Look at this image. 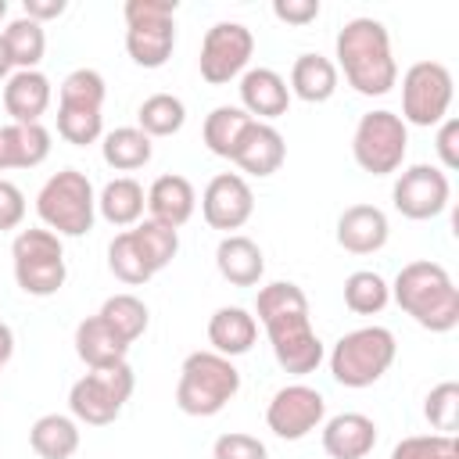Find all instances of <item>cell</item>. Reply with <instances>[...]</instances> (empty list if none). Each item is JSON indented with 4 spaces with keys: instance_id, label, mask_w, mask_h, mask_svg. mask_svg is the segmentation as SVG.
Returning a JSON list of instances; mask_svg holds the SVG:
<instances>
[{
    "instance_id": "1",
    "label": "cell",
    "mask_w": 459,
    "mask_h": 459,
    "mask_svg": "<svg viewBox=\"0 0 459 459\" xmlns=\"http://www.w3.org/2000/svg\"><path fill=\"white\" fill-rule=\"evenodd\" d=\"M255 316L265 326L269 344H273V359L280 362L283 373L305 377V373L319 369L326 351H323L319 333L312 330L308 298L298 283H290V280L265 283L255 298Z\"/></svg>"
},
{
    "instance_id": "2",
    "label": "cell",
    "mask_w": 459,
    "mask_h": 459,
    "mask_svg": "<svg viewBox=\"0 0 459 459\" xmlns=\"http://www.w3.org/2000/svg\"><path fill=\"white\" fill-rule=\"evenodd\" d=\"M337 65L348 86L362 97H384L398 82V65L391 54V36L377 18H351L333 39Z\"/></svg>"
},
{
    "instance_id": "3",
    "label": "cell",
    "mask_w": 459,
    "mask_h": 459,
    "mask_svg": "<svg viewBox=\"0 0 459 459\" xmlns=\"http://www.w3.org/2000/svg\"><path fill=\"white\" fill-rule=\"evenodd\" d=\"M391 298L405 316H412V323L430 333H448L459 323V287L441 262L416 258L402 265L391 283Z\"/></svg>"
},
{
    "instance_id": "4",
    "label": "cell",
    "mask_w": 459,
    "mask_h": 459,
    "mask_svg": "<svg viewBox=\"0 0 459 459\" xmlns=\"http://www.w3.org/2000/svg\"><path fill=\"white\" fill-rule=\"evenodd\" d=\"M240 391V373L233 359L219 351H190L179 366V384H176V405L186 416H215L222 412L233 394Z\"/></svg>"
},
{
    "instance_id": "5",
    "label": "cell",
    "mask_w": 459,
    "mask_h": 459,
    "mask_svg": "<svg viewBox=\"0 0 459 459\" xmlns=\"http://www.w3.org/2000/svg\"><path fill=\"white\" fill-rule=\"evenodd\" d=\"M36 215L57 237L90 233L93 219H97V194H93L90 176L79 172V169L54 172L36 194Z\"/></svg>"
},
{
    "instance_id": "6",
    "label": "cell",
    "mask_w": 459,
    "mask_h": 459,
    "mask_svg": "<svg viewBox=\"0 0 459 459\" xmlns=\"http://www.w3.org/2000/svg\"><path fill=\"white\" fill-rule=\"evenodd\" d=\"M398 355V341L387 326H359L348 330L330 348V373L341 387H369L377 384Z\"/></svg>"
},
{
    "instance_id": "7",
    "label": "cell",
    "mask_w": 459,
    "mask_h": 459,
    "mask_svg": "<svg viewBox=\"0 0 459 459\" xmlns=\"http://www.w3.org/2000/svg\"><path fill=\"white\" fill-rule=\"evenodd\" d=\"M11 265H14V280L25 294L32 298H50L65 287L68 265H65V247L61 237L50 233L47 226L36 230H22L11 244Z\"/></svg>"
},
{
    "instance_id": "8",
    "label": "cell",
    "mask_w": 459,
    "mask_h": 459,
    "mask_svg": "<svg viewBox=\"0 0 459 459\" xmlns=\"http://www.w3.org/2000/svg\"><path fill=\"white\" fill-rule=\"evenodd\" d=\"M176 0H129L126 14V50L140 68H161L176 47Z\"/></svg>"
},
{
    "instance_id": "9",
    "label": "cell",
    "mask_w": 459,
    "mask_h": 459,
    "mask_svg": "<svg viewBox=\"0 0 459 459\" xmlns=\"http://www.w3.org/2000/svg\"><path fill=\"white\" fill-rule=\"evenodd\" d=\"M133 387H136V377H133V366L129 362L108 366V369H90L68 391L72 420H79L86 427H108V423H115L122 416Z\"/></svg>"
},
{
    "instance_id": "10",
    "label": "cell",
    "mask_w": 459,
    "mask_h": 459,
    "mask_svg": "<svg viewBox=\"0 0 459 459\" xmlns=\"http://www.w3.org/2000/svg\"><path fill=\"white\" fill-rule=\"evenodd\" d=\"M409 151V126L394 111H366L351 133V158L369 176H391Z\"/></svg>"
},
{
    "instance_id": "11",
    "label": "cell",
    "mask_w": 459,
    "mask_h": 459,
    "mask_svg": "<svg viewBox=\"0 0 459 459\" xmlns=\"http://www.w3.org/2000/svg\"><path fill=\"white\" fill-rule=\"evenodd\" d=\"M452 108V72L441 61H416L402 75V122L441 126Z\"/></svg>"
},
{
    "instance_id": "12",
    "label": "cell",
    "mask_w": 459,
    "mask_h": 459,
    "mask_svg": "<svg viewBox=\"0 0 459 459\" xmlns=\"http://www.w3.org/2000/svg\"><path fill=\"white\" fill-rule=\"evenodd\" d=\"M251 54H255V36H251L247 25L215 22L204 32V43H201V57H197L201 79L212 82V86H226L230 79H237L247 68Z\"/></svg>"
},
{
    "instance_id": "13",
    "label": "cell",
    "mask_w": 459,
    "mask_h": 459,
    "mask_svg": "<svg viewBox=\"0 0 459 459\" xmlns=\"http://www.w3.org/2000/svg\"><path fill=\"white\" fill-rule=\"evenodd\" d=\"M326 420V398L308 384L280 387L265 405V427L283 441H301Z\"/></svg>"
},
{
    "instance_id": "14",
    "label": "cell",
    "mask_w": 459,
    "mask_h": 459,
    "mask_svg": "<svg viewBox=\"0 0 459 459\" xmlns=\"http://www.w3.org/2000/svg\"><path fill=\"white\" fill-rule=\"evenodd\" d=\"M394 208L412 219V222H423V219H434L448 208V197H452V186H448V176L437 169V165H409L398 179H394Z\"/></svg>"
},
{
    "instance_id": "15",
    "label": "cell",
    "mask_w": 459,
    "mask_h": 459,
    "mask_svg": "<svg viewBox=\"0 0 459 459\" xmlns=\"http://www.w3.org/2000/svg\"><path fill=\"white\" fill-rule=\"evenodd\" d=\"M251 212H255V194L240 172H219L208 179L201 194V215L212 230H222L230 237L251 219Z\"/></svg>"
},
{
    "instance_id": "16",
    "label": "cell",
    "mask_w": 459,
    "mask_h": 459,
    "mask_svg": "<svg viewBox=\"0 0 459 459\" xmlns=\"http://www.w3.org/2000/svg\"><path fill=\"white\" fill-rule=\"evenodd\" d=\"M283 158H287L283 133H280L273 122H251V126H247V133H244V140H240V147L233 151V158H230V161H233L240 172L265 179V176L280 172Z\"/></svg>"
},
{
    "instance_id": "17",
    "label": "cell",
    "mask_w": 459,
    "mask_h": 459,
    "mask_svg": "<svg viewBox=\"0 0 459 459\" xmlns=\"http://www.w3.org/2000/svg\"><path fill=\"white\" fill-rule=\"evenodd\" d=\"M240 108L255 122H273V118L287 115V108H290L287 79L273 68H247L240 75Z\"/></svg>"
},
{
    "instance_id": "18",
    "label": "cell",
    "mask_w": 459,
    "mask_h": 459,
    "mask_svg": "<svg viewBox=\"0 0 459 459\" xmlns=\"http://www.w3.org/2000/svg\"><path fill=\"white\" fill-rule=\"evenodd\" d=\"M377 448V423L366 412H337L323 420V452L330 459H366Z\"/></svg>"
},
{
    "instance_id": "19",
    "label": "cell",
    "mask_w": 459,
    "mask_h": 459,
    "mask_svg": "<svg viewBox=\"0 0 459 459\" xmlns=\"http://www.w3.org/2000/svg\"><path fill=\"white\" fill-rule=\"evenodd\" d=\"M50 100H54V86L39 68L11 72V79L4 82V111L11 115V122H22V126L39 122Z\"/></svg>"
},
{
    "instance_id": "20",
    "label": "cell",
    "mask_w": 459,
    "mask_h": 459,
    "mask_svg": "<svg viewBox=\"0 0 459 459\" xmlns=\"http://www.w3.org/2000/svg\"><path fill=\"white\" fill-rule=\"evenodd\" d=\"M387 215L377 204H351L337 219V244L351 255H373L387 244Z\"/></svg>"
},
{
    "instance_id": "21",
    "label": "cell",
    "mask_w": 459,
    "mask_h": 459,
    "mask_svg": "<svg viewBox=\"0 0 459 459\" xmlns=\"http://www.w3.org/2000/svg\"><path fill=\"white\" fill-rule=\"evenodd\" d=\"M197 208V194H194V183L179 172H165L151 183L147 190V212L154 222L169 226V230H179Z\"/></svg>"
},
{
    "instance_id": "22",
    "label": "cell",
    "mask_w": 459,
    "mask_h": 459,
    "mask_svg": "<svg viewBox=\"0 0 459 459\" xmlns=\"http://www.w3.org/2000/svg\"><path fill=\"white\" fill-rule=\"evenodd\" d=\"M258 341V319L240 308V305H222L212 312L208 319V344L212 351L233 359V355H247Z\"/></svg>"
},
{
    "instance_id": "23",
    "label": "cell",
    "mask_w": 459,
    "mask_h": 459,
    "mask_svg": "<svg viewBox=\"0 0 459 459\" xmlns=\"http://www.w3.org/2000/svg\"><path fill=\"white\" fill-rule=\"evenodd\" d=\"M215 269L233 287H255L262 280V273H265V255L251 237L230 233L215 247Z\"/></svg>"
},
{
    "instance_id": "24",
    "label": "cell",
    "mask_w": 459,
    "mask_h": 459,
    "mask_svg": "<svg viewBox=\"0 0 459 459\" xmlns=\"http://www.w3.org/2000/svg\"><path fill=\"white\" fill-rule=\"evenodd\" d=\"M50 154V129L32 122V126H22V122H11L0 129V172L7 169H36L43 165Z\"/></svg>"
},
{
    "instance_id": "25",
    "label": "cell",
    "mask_w": 459,
    "mask_h": 459,
    "mask_svg": "<svg viewBox=\"0 0 459 459\" xmlns=\"http://www.w3.org/2000/svg\"><path fill=\"white\" fill-rule=\"evenodd\" d=\"M126 351H129V344H126L100 316H86V319L75 326V355H79L90 369H108V366L126 362Z\"/></svg>"
},
{
    "instance_id": "26",
    "label": "cell",
    "mask_w": 459,
    "mask_h": 459,
    "mask_svg": "<svg viewBox=\"0 0 459 459\" xmlns=\"http://www.w3.org/2000/svg\"><path fill=\"white\" fill-rule=\"evenodd\" d=\"M287 90L305 104H323L337 93V65L323 54H301L290 65V86Z\"/></svg>"
},
{
    "instance_id": "27",
    "label": "cell",
    "mask_w": 459,
    "mask_h": 459,
    "mask_svg": "<svg viewBox=\"0 0 459 459\" xmlns=\"http://www.w3.org/2000/svg\"><path fill=\"white\" fill-rule=\"evenodd\" d=\"M143 208H147V194H143V186H140L133 176H115V179L104 183V190L97 194V212H100L111 226H118V230L136 226V222L143 219Z\"/></svg>"
},
{
    "instance_id": "28",
    "label": "cell",
    "mask_w": 459,
    "mask_h": 459,
    "mask_svg": "<svg viewBox=\"0 0 459 459\" xmlns=\"http://www.w3.org/2000/svg\"><path fill=\"white\" fill-rule=\"evenodd\" d=\"M29 445L39 459H72L79 452V423L65 412H47L29 427Z\"/></svg>"
},
{
    "instance_id": "29",
    "label": "cell",
    "mask_w": 459,
    "mask_h": 459,
    "mask_svg": "<svg viewBox=\"0 0 459 459\" xmlns=\"http://www.w3.org/2000/svg\"><path fill=\"white\" fill-rule=\"evenodd\" d=\"M251 122L255 118L244 108H237V104L212 108L208 118H204V129H201L204 133V147L212 154H219V158H233V151L240 147V140H244V133H247Z\"/></svg>"
},
{
    "instance_id": "30",
    "label": "cell",
    "mask_w": 459,
    "mask_h": 459,
    "mask_svg": "<svg viewBox=\"0 0 459 459\" xmlns=\"http://www.w3.org/2000/svg\"><path fill=\"white\" fill-rule=\"evenodd\" d=\"M100 154L115 172H133L143 169L154 154V143L147 133H140L136 126H118L111 133L100 136Z\"/></svg>"
},
{
    "instance_id": "31",
    "label": "cell",
    "mask_w": 459,
    "mask_h": 459,
    "mask_svg": "<svg viewBox=\"0 0 459 459\" xmlns=\"http://www.w3.org/2000/svg\"><path fill=\"white\" fill-rule=\"evenodd\" d=\"M129 237H133V244H136V251H140V258H143V265L151 273H161L179 251V230H169V226H161L154 219L136 222L129 230Z\"/></svg>"
},
{
    "instance_id": "32",
    "label": "cell",
    "mask_w": 459,
    "mask_h": 459,
    "mask_svg": "<svg viewBox=\"0 0 459 459\" xmlns=\"http://www.w3.org/2000/svg\"><path fill=\"white\" fill-rule=\"evenodd\" d=\"M4 43H7V54H11V65L18 72H32L39 61H43V50H47V32L39 22L32 18H14L7 22L4 29Z\"/></svg>"
},
{
    "instance_id": "33",
    "label": "cell",
    "mask_w": 459,
    "mask_h": 459,
    "mask_svg": "<svg viewBox=\"0 0 459 459\" xmlns=\"http://www.w3.org/2000/svg\"><path fill=\"white\" fill-rule=\"evenodd\" d=\"M186 122V104L172 93H151L140 108H136V129L147 133L151 140L154 136H172L179 133Z\"/></svg>"
},
{
    "instance_id": "34",
    "label": "cell",
    "mask_w": 459,
    "mask_h": 459,
    "mask_svg": "<svg viewBox=\"0 0 459 459\" xmlns=\"http://www.w3.org/2000/svg\"><path fill=\"white\" fill-rule=\"evenodd\" d=\"M391 301V283L373 273V269H359L344 280V305L355 312V316H377L384 312Z\"/></svg>"
},
{
    "instance_id": "35",
    "label": "cell",
    "mask_w": 459,
    "mask_h": 459,
    "mask_svg": "<svg viewBox=\"0 0 459 459\" xmlns=\"http://www.w3.org/2000/svg\"><path fill=\"white\" fill-rule=\"evenodd\" d=\"M126 344H133L136 337H143V330H147V323H151V312H147V305L136 298V294H111L104 305H100V312H97Z\"/></svg>"
},
{
    "instance_id": "36",
    "label": "cell",
    "mask_w": 459,
    "mask_h": 459,
    "mask_svg": "<svg viewBox=\"0 0 459 459\" xmlns=\"http://www.w3.org/2000/svg\"><path fill=\"white\" fill-rule=\"evenodd\" d=\"M104 97H108V86H104V75L97 68H75L65 75L61 90H57V104L61 108H93L100 111L104 108Z\"/></svg>"
},
{
    "instance_id": "37",
    "label": "cell",
    "mask_w": 459,
    "mask_h": 459,
    "mask_svg": "<svg viewBox=\"0 0 459 459\" xmlns=\"http://www.w3.org/2000/svg\"><path fill=\"white\" fill-rule=\"evenodd\" d=\"M57 136L72 147L97 143L104 136V115L93 108H61L57 104Z\"/></svg>"
},
{
    "instance_id": "38",
    "label": "cell",
    "mask_w": 459,
    "mask_h": 459,
    "mask_svg": "<svg viewBox=\"0 0 459 459\" xmlns=\"http://www.w3.org/2000/svg\"><path fill=\"white\" fill-rule=\"evenodd\" d=\"M108 269L115 273V280H122V283H129V287H140V283H147V280L154 276V273L143 265V258H140V251H136L129 230L115 233V240L108 244Z\"/></svg>"
},
{
    "instance_id": "39",
    "label": "cell",
    "mask_w": 459,
    "mask_h": 459,
    "mask_svg": "<svg viewBox=\"0 0 459 459\" xmlns=\"http://www.w3.org/2000/svg\"><path fill=\"white\" fill-rule=\"evenodd\" d=\"M423 416L437 434H452L459 423V384L441 380L437 387H430V394L423 402Z\"/></svg>"
},
{
    "instance_id": "40",
    "label": "cell",
    "mask_w": 459,
    "mask_h": 459,
    "mask_svg": "<svg viewBox=\"0 0 459 459\" xmlns=\"http://www.w3.org/2000/svg\"><path fill=\"white\" fill-rule=\"evenodd\" d=\"M391 459H459L455 434H412L391 448Z\"/></svg>"
},
{
    "instance_id": "41",
    "label": "cell",
    "mask_w": 459,
    "mask_h": 459,
    "mask_svg": "<svg viewBox=\"0 0 459 459\" xmlns=\"http://www.w3.org/2000/svg\"><path fill=\"white\" fill-rule=\"evenodd\" d=\"M212 459H269V452H265V445L255 434L230 430V434H219L215 437Z\"/></svg>"
},
{
    "instance_id": "42",
    "label": "cell",
    "mask_w": 459,
    "mask_h": 459,
    "mask_svg": "<svg viewBox=\"0 0 459 459\" xmlns=\"http://www.w3.org/2000/svg\"><path fill=\"white\" fill-rule=\"evenodd\" d=\"M22 219H25V194L11 179H0V233L18 230Z\"/></svg>"
},
{
    "instance_id": "43",
    "label": "cell",
    "mask_w": 459,
    "mask_h": 459,
    "mask_svg": "<svg viewBox=\"0 0 459 459\" xmlns=\"http://www.w3.org/2000/svg\"><path fill=\"white\" fill-rule=\"evenodd\" d=\"M273 14L287 25H308L319 18V0H276Z\"/></svg>"
},
{
    "instance_id": "44",
    "label": "cell",
    "mask_w": 459,
    "mask_h": 459,
    "mask_svg": "<svg viewBox=\"0 0 459 459\" xmlns=\"http://www.w3.org/2000/svg\"><path fill=\"white\" fill-rule=\"evenodd\" d=\"M455 140H459V122H455V118H445V122H441V129H437V140H434V147H437V154H441V165H445L441 172L459 169Z\"/></svg>"
},
{
    "instance_id": "45",
    "label": "cell",
    "mask_w": 459,
    "mask_h": 459,
    "mask_svg": "<svg viewBox=\"0 0 459 459\" xmlns=\"http://www.w3.org/2000/svg\"><path fill=\"white\" fill-rule=\"evenodd\" d=\"M22 7H25V18H32V22L43 25V22H50V18H61L68 4H65V0H25Z\"/></svg>"
},
{
    "instance_id": "46",
    "label": "cell",
    "mask_w": 459,
    "mask_h": 459,
    "mask_svg": "<svg viewBox=\"0 0 459 459\" xmlns=\"http://www.w3.org/2000/svg\"><path fill=\"white\" fill-rule=\"evenodd\" d=\"M11 355H14V333L7 323H0V369L11 362Z\"/></svg>"
},
{
    "instance_id": "47",
    "label": "cell",
    "mask_w": 459,
    "mask_h": 459,
    "mask_svg": "<svg viewBox=\"0 0 459 459\" xmlns=\"http://www.w3.org/2000/svg\"><path fill=\"white\" fill-rule=\"evenodd\" d=\"M11 54H7V43H4V32H0V82H7L11 79Z\"/></svg>"
},
{
    "instance_id": "48",
    "label": "cell",
    "mask_w": 459,
    "mask_h": 459,
    "mask_svg": "<svg viewBox=\"0 0 459 459\" xmlns=\"http://www.w3.org/2000/svg\"><path fill=\"white\" fill-rule=\"evenodd\" d=\"M4 14H7V0H0V18H4Z\"/></svg>"
}]
</instances>
